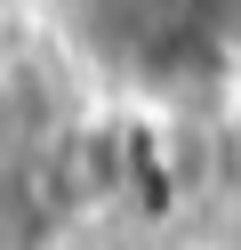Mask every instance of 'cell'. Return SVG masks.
Masks as SVG:
<instances>
[{
    "instance_id": "1",
    "label": "cell",
    "mask_w": 241,
    "mask_h": 250,
    "mask_svg": "<svg viewBox=\"0 0 241 250\" xmlns=\"http://www.w3.org/2000/svg\"><path fill=\"white\" fill-rule=\"evenodd\" d=\"M137 169V129L112 113H89L48 146V202L56 210H105Z\"/></svg>"
}]
</instances>
